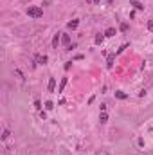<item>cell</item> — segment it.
<instances>
[{
    "instance_id": "obj_3",
    "label": "cell",
    "mask_w": 153,
    "mask_h": 155,
    "mask_svg": "<svg viewBox=\"0 0 153 155\" xmlns=\"http://www.w3.org/2000/svg\"><path fill=\"white\" fill-rule=\"evenodd\" d=\"M34 60L38 61L40 65H45V63H47V60H49V58L45 56V54H43V56H40V54H36V56H34Z\"/></svg>"
},
{
    "instance_id": "obj_16",
    "label": "cell",
    "mask_w": 153,
    "mask_h": 155,
    "mask_svg": "<svg viewBox=\"0 0 153 155\" xmlns=\"http://www.w3.org/2000/svg\"><path fill=\"white\" fill-rule=\"evenodd\" d=\"M7 137H9V130H4V132H2V139L6 141Z\"/></svg>"
},
{
    "instance_id": "obj_12",
    "label": "cell",
    "mask_w": 153,
    "mask_h": 155,
    "mask_svg": "<svg viewBox=\"0 0 153 155\" xmlns=\"http://www.w3.org/2000/svg\"><path fill=\"white\" fill-rule=\"evenodd\" d=\"M58 43H59V36L56 34V36L52 38V47H58Z\"/></svg>"
},
{
    "instance_id": "obj_17",
    "label": "cell",
    "mask_w": 153,
    "mask_h": 155,
    "mask_svg": "<svg viewBox=\"0 0 153 155\" xmlns=\"http://www.w3.org/2000/svg\"><path fill=\"white\" fill-rule=\"evenodd\" d=\"M34 107H36V108H38V110H40V108H41V103L38 101V99H36V101H34Z\"/></svg>"
},
{
    "instance_id": "obj_7",
    "label": "cell",
    "mask_w": 153,
    "mask_h": 155,
    "mask_svg": "<svg viewBox=\"0 0 153 155\" xmlns=\"http://www.w3.org/2000/svg\"><path fill=\"white\" fill-rule=\"evenodd\" d=\"M115 97H117V99H126L128 94H124V92H121V90H117V92H115Z\"/></svg>"
},
{
    "instance_id": "obj_19",
    "label": "cell",
    "mask_w": 153,
    "mask_h": 155,
    "mask_svg": "<svg viewBox=\"0 0 153 155\" xmlns=\"http://www.w3.org/2000/svg\"><path fill=\"white\" fill-rule=\"evenodd\" d=\"M96 155H108V153H106V152H105V150H101V152H97Z\"/></svg>"
},
{
    "instance_id": "obj_15",
    "label": "cell",
    "mask_w": 153,
    "mask_h": 155,
    "mask_svg": "<svg viewBox=\"0 0 153 155\" xmlns=\"http://www.w3.org/2000/svg\"><path fill=\"white\" fill-rule=\"evenodd\" d=\"M121 31H123V33H126V31H128V24H126V22H123V24H121Z\"/></svg>"
},
{
    "instance_id": "obj_5",
    "label": "cell",
    "mask_w": 153,
    "mask_h": 155,
    "mask_svg": "<svg viewBox=\"0 0 153 155\" xmlns=\"http://www.w3.org/2000/svg\"><path fill=\"white\" fill-rule=\"evenodd\" d=\"M130 4H132V6L135 7V9H144V6H142L139 0H130Z\"/></svg>"
},
{
    "instance_id": "obj_2",
    "label": "cell",
    "mask_w": 153,
    "mask_h": 155,
    "mask_svg": "<svg viewBox=\"0 0 153 155\" xmlns=\"http://www.w3.org/2000/svg\"><path fill=\"white\" fill-rule=\"evenodd\" d=\"M54 88H56V78H50L49 85H47V90H49V92H54Z\"/></svg>"
},
{
    "instance_id": "obj_13",
    "label": "cell",
    "mask_w": 153,
    "mask_h": 155,
    "mask_svg": "<svg viewBox=\"0 0 153 155\" xmlns=\"http://www.w3.org/2000/svg\"><path fill=\"white\" fill-rule=\"evenodd\" d=\"M99 121H101V123H106V121H108V116H106V114L103 112V114L99 116Z\"/></svg>"
},
{
    "instance_id": "obj_1",
    "label": "cell",
    "mask_w": 153,
    "mask_h": 155,
    "mask_svg": "<svg viewBox=\"0 0 153 155\" xmlns=\"http://www.w3.org/2000/svg\"><path fill=\"white\" fill-rule=\"evenodd\" d=\"M27 15H29L31 18H41V16H43V9L38 7V6H29Z\"/></svg>"
},
{
    "instance_id": "obj_8",
    "label": "cell",
    "mask_w": 153,
    "mask_h": 155,
    "mask_svg": "<svg viewBox=\"0 0 153 155\" xmlns=\"http://www.w3.org/2000/svg\"><path fill=\"white\" fill-rule=\"evenodd\" d=\"M77 24H79L77 20H72V22H68V24H67V27H68V29H76Z\"/></svg>"
},
{
    "instance_id": "obj_18",
    "label": "cell",
    "mask_w": 153,
    "mask_h": 155,
    "mask_svg": "<svg viewBox=\"0 0 153 155\" xmlns=\"http://www.w3.org/2000/svg\"><path fill=\"white\" fill-rule=\"evenodd\" d=\"M148 29H150L151 33H153V22H150V24H148Z\"/></svg>"
},
{
    "instance_id": "obj_14",
    "label": "cell",
    "mask_w": 153,
    "mask_h": 155,
    "mask_svg": "<svg viewBox=\"0 0 153 155\" xmlns=\"http://www.w3.org/2000/svg\"><path fill=\"white\" fill-rule=\"evenodd\" d=\"M45 108H47V110H52V108H54V103L52 101H47V103H45Z\"/></svg>"
},
{
    "instance_id": "obj_4",
    "label": "cell",
    "mask_w": 153,
    "mask_h": 155,
    "mask_svg": "<svg viewBox=\"0 0 153 155\" xmlns=\"http://www.w3.org/2000/svg\"><path fill=\"white\" fill-rule=\"evenodd\" d=\"M114 60H115V56H114V54H110L108 60H106V67H108V69H112V67H114Z\"/></svg>"
},
{
    "instance_id": "obj_10",
    "label": "cell",
    "mask_w": 153,
    "mask_h": 155,
    "mask_svg": "<svg viewBox=\"0 0 153 155\" xmlns=\"http://www.w3.org/2000/svg\"><path fill=\"white\" fill-rule=\"evenodd\" d=\"M103 40H105V34H97L96 36V43H103Z\"/></svg>"
},
{
    "instance_id": "obj_9",
    "label": "cell",
    "mask_w": 153,
    "mask_h": 155,
    "mask_svg": "<svg viewBox=\"0 0 153 155\" xmlns=\"http://www.w3.org/2000/svg\"><path fill=\"white\" fill-rule=\"evenodd\" d=\"M67 78H63V79H61V83H59V88H58V92H63V88H65V85H67Z\"/></svg>"
},
{
    "instance_id": "obj_6",
    "label": "cell",
    "mask_w": 153,
    "mask_h": 155,
    "mask_svg": "<svg viewBox=\"0 0 153 155\" xmlns=\"http://www.w3.org/2000/svg\"><path fill=\"white\" fill-rule=\"evenodd\" d=\"M105 36H108V38H110V36H115V29H114V27H108V29L105 31Z\"/></svg>"
},
{
    "instance_id": "obj_11",
    "label": "cell",
    "mask_w": 153,
    "mask_h": 155,
    "mask_svg": "<svg viewBox=\"0 0 153 155\" xmlns=\"http://www.w3.org/2000/svg\"><path fill=\"white\" fill-rule=\"evenodd\" d=\"M61 42H63L65 45H67L68 42H70V36H68V34H63V36H61Z\"/></svg>"
}]
</instances>
